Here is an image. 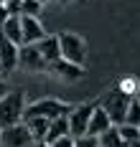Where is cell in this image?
I'll return each mask as SVG.
<instances>
[{
  "label": "cell",
  "instance_id": "obj_1",
  "mask_svg": "<svg viewBox=\"0 0 140 147\" xmlns=\"http://www.w3.org/2000/svg\"><path fill=\"white\" fill-rule=\"evenodd\" d=\"M133 102V94L127 91L125 86H115L109 89L107 94H105V99L99 102V107L107 112L109 122H112V127H117V124H125V114H127V107Z\"/></svg>",
  "mask_w": 140,
  "mask_h": 147
},
{
  "label": "cell",
  "instance_id": "obj_2",
  "mask_svg": "<svg viewBox=\"0 0 140 147\" xmlns=\"http://www.w3.org/2000/svg\"><path fill=\"white\" fill-rule=\"evenodd\" d=\"M23 109H26V91H23V89L8 91V94L0 99V127L18 124L20 117H23Z\"/></svg>",
  "mask_w": 140,
  "mask_h": 147
},
{
  "label": "cell",
  "instance_id": "obj_3",
  "mask_svg": "<svg viewBox=\"0 0 140 147\" xmlns=\"http://www.w3.org/2000/svg\"><path fill=\"white\" fill-rule=\"evenodd\" d=\"M71 109H74L71 104L59 102V99H38V102H33L31 107H26V109H23V117H20V122H26V119H31V117H43V119L66 117Z\"/></svg>",
  "mask_w": 140,
  "mask_h": 147
},
{
  "label": "cell",
  "instance_id": "obj_4",
  "mask_svg": "<svg viewBox=\"0 0 140 147\" xmlns=\"http://www.w3.org/2000/svg\"><path fill=\"white\" fill-rule=\"evenodd\" d=\"M59 51H61V59L71 61V63H77V66H84L87 43H84V38H79L77 33L64 30L61 36H59Z\"/></svg>",
  "mask_w": 140,
  "mask_h": 147
},
{
  "label": "cell",
  "instance_id": "obj_5",
  "mask_svg": "<svg viewBox=\"0 0 140 147\" xmlns=\"http://www.w3.org/2000/svg\"><path fill=\"white\" fill-rule=\"evenodd\" d=\"M31 145H33V137L23 122L0 129V147H31Z\"/></svg>",
  "mask_w": 140,
  "mask_h": 147
},
{
  "label": "cell",
  "instance_id": "obj_6",
  "mask_svg": "<svg viewBox=\"0 0 140 147\" xmlns=\"http://www.w3.org/2000/svg\"><path fill=\"white\" fill-rule=\"evenodd\" d=\"M92 109H94V104H79V107H74V109L66 114L69 134H71V137L87 134V124H89V117H92Z\"/></svg>",
  "mask_w": 140,
  "mask_h": 147
},
{
  "label": "cell",
  "instance_id": "obj_7",
  "mask_svg": "<svg viewBox=\"0 0 140 147\" xmlns=\"http://www.w3.org/2000/svg\"><path fill=\"white\" fill-rule=\"evenodd\" d=\"M18 66H23L28 71H43V69H48V63L43 61V56L38 53V48L33 43L18 46Z\"/></svg>",
  "mask_w": 140,
  "mask_h": 147
},
{
  "label": "cell",
  "instance_id": "obj_8",
  "mask_svg": "<svg viewBox=\"0 0 140 147\" xmlns=\"http://www.w3.org/2000/svg\"><path fill=\"white\" fill-rule=\"evenodd\" d=\"M18 66V46L0 36V74H10Z\"/></svg>",
  "mask_w": 140,
  "mask_h": 147
},
{
  "label": "cell",
  "instance_id": "obj_9",
  "mask_svg": "<svg viewBox=\"0 0 140 147\" xmlns=\"http://www.w3.org/2000/svg\"><path fill=\"white\" fill-rule=\"evenodd\" d=\"M48 71L61 76V79H66V81H77V79L84 76V66H77V63H71V61H66V59H56V61L48 63Z\"/></svg>",
  "mask_w": 140,
  "mask_h": 147
},
{
  "label": "cell",
  "instance_id": "obj_10",
  "mask_svg": "<svg viewBox=\"0 0 140 147\" xmlns=\"http://www.w3.org/2000/svg\"><path fill=\"white\" fill-rule=\"evenodd\" d=\"M46 36L43 26L38 23V18H31V15H20V38L23 43H36Z\"/></svg>",
  "mask_w": 140,
  "mask_h": 147
},
{
  "label": "cell",
  "instance_id": "obj_11",
  "mask_svg": "<svg viewBox=\"0 0 140 147\" xmlns=\"http://www.w3.org/2000/svg\"><path fill=\"white\" fill-rule=\"evenodd\" d=\"M109 127H112V122H109L107 112H105L99 104H94L92 117H89V124H87V134H92V137H99L102 132H107Z\"/></svg>",
  "mask_w": 140,
  "mask_h": 147
},
{
  "label": "cell",
  "instance_id": "obj_12",
  "mask_svg": "<svg viewBox=\"0 0 140 147\" xmlns=\"http://www.w3.org/2000/svg\"><path fill=\"white\" fill-rule=\"evenodd\" d=\"M33 46L38 48V53L43 56V61H46V63L61 59V51H59V36H43L41 41H36Z\"/></svg>",
  "mask_w": 140,
  "mask_h": 147
},
{
  "label": "cell",
  "instance_id": "obj_13",
  "mask_svg": "<svg viewBox=\"0 0 140 147\" xmlns=\"http://www.w3.org/2000/svg\"><path fill=\"white\" fill-rule=\"evenodd\" d=\"M66 134H69V122H66V117H56V119L48 122V132H46V137H43V142L51 145V142H56L59 137H66ZM69 137H71V134H69Z\"/></svg>",
  "mask_w": 140,
  "mask_h": 147
},
{
  "label": "cell",
  "instance_id": "obj_14",
  "mask_svg": "<svg viewBox=\"0 0 140 147\" xmlns=\"http://www.w3.org/2000/svg\"><path fill=\"white\" fill-rule=\"evenodd\" d=\"M0 36H5L8 41H13L16 46L23 43V38H20V15H10V18L0 26Z\"/></svg>",
  "mask_w": 140,
  "mask_h": 147
},
{
  "label": "cell",
  "instance_id": "obj_15",
  "mask_svg": "<svg viewBox=\"0 0 140 147\" xmlns=\"http://www.w3.org/2000/svg\"><path fill=\"white\" fill-rule=\"evenodd\" d=\"M48 122H51V119H43V117H31V119L23 122V124L28 127V132H31L33 142H43V137H46V132H48Z\"/></svg>",
  "mask_w": 140,
  "mask_h": 147
},
{
  "label": "cell",
  "instance_id": "obj_16",
  "mask_svg": "<svg viewBox=\"0 0 140 147\" xmlns=\"http://www.w3.org/2000/svg\"><path fill=\"white\" fill-rule=\"evenodd\" d=\"M97 147H125V142L117 134V127H109L107 132H102L97 137Z\"/></svg>",
  "mask_w": 140,
  "mask_h": 147
},
{
  "label": "cell",
  "instance_id": "obj_17",
  "mask_svg": "<svg viewBox=\"0 0 140 147\" xmlns=\"http://www.w3.org/2000/svg\"><path fill=\"white\" fill-rule=\"evenodd\" d=\"M125 124H133V127H140V104L138 99L133 96V102L127 107V114H125Z\"/></svg>",
  "mask_w": 140,
  "mask_h": 147
},
{
  "label": "cell",
  "instance_id": "obj_18",
  "mask_svg": "<svg viewBox=\"0 0 140 147\" xmlns=\"http://www.w3.org/2000/svg\"><path fill=\"white\" fill-rule=\"evenodd\" d=\"M117 134L122 142H133L140 137V127H133V124H117Z\"/></svg>",
  "mask_w": 140,
  "mask_h": 147
},
{
  "label": "cell",
  "instance_id": "obj_19",
  "mask_svg": "<svg viewBox=\"0 0 140 147\" xmlns=\"http://www.w3.org/2000/svg\"><path fill=\"white\" fill-rule=\"evenodd\" d=\"M41 5L38 0H20V15H31V18H38L41 13Z\"/></svg>",
  "mask_w": 140,
  "mask_h": 147
},
{
  "label": "cell",
  "instance_id": "obj_20",
  "mask_svg": "<svg viewBox=\"0 0 140 147\" xmlns=\"http://www.w3.org/2000/svg\"><path fill=\"white\" fill-rule=\"evenodd\" d=\"M74 147H97V137H92V134L74 137Z\"/></svg>",
  "mask_w": 140,
  "mask_h": 147
},
{
  "label": "cell",
  "instance_id": "obj_21",
  "mask_svg": "<svg viewBox=\"0 0 140 147\" xmlns=\"http://www.w3.org/2000/svg\"><path fill=\"white\" fill-rule=\"evenodd\" d=\"M3 8H5L8 15H20V0H5Z\"/></svg>",
  "mask_w": 140,
  "mask_h": 147
},
{
  "label": "cell",
  "instance_id": "obj_22",
  "mask_svg": "<svg viewBox=\"0 0 140 147\" xmlns=\"http://www.w3.org/2000/svg\"><path fill=\"white\" fill-rule=\"evenodd\" d=\"M51 147H74V137H59L56 142H51Z\"/></svg>",
  "mask_w": 140,
  "mask_h": 147
},
{
  "label": "cell",
  "instance_id": "obj_23",
  "mask_svg": "<svg viewBox=\"0 0 140 147\" xmlns=\"http://www.w3.org/2000/svg\"><path fill=\"white\" fill-rule=\"evenodd\" d=\"M5 94H8V84H5V81H3V79H0V99H3V96H5Z\"/></svg>",
  "mask_w": 140,
  "mask_h": 147
},
{
  "label": "cell",
  "instance_id": "obj_24",
  "mask_svg": "<svg viewBox=\"0 0 140 147\" xmlns=\"http://www.w3.org/2000/svg\"><path fill=\"white\" fill-rule=\"evenodd\" d=\"M125 147H140V137H138V140H133V142H125Z\"/></svg>",
  "mask_w": 140,
  "mask_h": 147
},
{
  "label": "cell",
  "instance_id": "obj_25",
  "mask_svg": "<svg viewBox=\"0 0 140 147\" xmlns=\"http://www.w3.org/2000/svg\"><path fill=\"white\" fill-rule=\"evenodd\" d=\"M31 147H51V145H46V142H33Z\"/></svg>",
  "mask_w": 140,
  "mask_h": 147
},
{
  "label": "cell",
  "instance_id": "obj_26",
  "mask_svg": "<svg viewBox=\"0 0 140 147\" xmlns=\"http://www.w3.org/2000/svg\"><path fill=\"white\" fill-rule=\"evenodd\" d=\"M135 99H138V104H140V89H138V91H135Z\"/></svg>",
  "mask_w": 140,
  "mask_h": 147
},
{
  "label": "cell",
  "instance_id": "obj_27",
  "mask_svg": "<svg viewBox=\"0 0 140 147\" xmlns=\"http://www.w3.org/2000/svg\"><path fill=\"white\" fill-rule=\"evenodd\" d=\"M38 3H48V0H38Z\"/></svg>",
  "mask_w": 140,
  "mask_h": 147
},
{
  "label": "cell",
  "instance_id": "obj_28",
  "mask_svg": "<svg viewBox=\"0 0 140 147\" xmlns=\"http://www.w3.org/2000/svg\"><path fill=\"white\" fill-rule=\"evenodd\" d=\"M3 3H5V0H0V5H3Z\"/></svg>",
  "mask_w": 140,
  "mask_h": 147
},
{
  "label": "cell",
  "instance_id": "obj_29",
  "mask_svg": "<svg viewBox=\"0 0 140 147\" xmlns=\"http://www.w3.org/2000/svg\"><path fill=\"white\" fill-rule=\"evenodd\" d=\"M64 3H69V0H64Z\"/></svg>",
  "mask_w": 140,
  "mask_h": 147
},
{
  "label": "cell",
  "instance_id": "obj_30",
  "mask_svg": "<svg viewBox=\"0 0 140 147\" xmlns=\"http://www.w3.org/2000/svg\"><path fill=\"white\" fill-rule=\"evenodd\" d=\"M0 129H3V127H0Z\"/></svg>",
  "mask_w": 140,
  "mask_h": 147
}]
</instances>
